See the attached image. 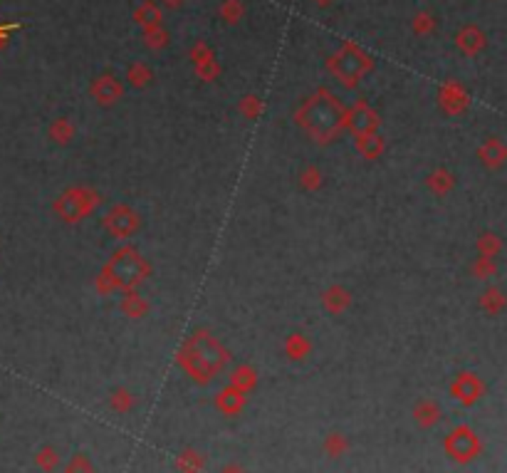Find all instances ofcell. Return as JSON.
<instances>
[{
	"instance_id": "6da1fadb",
	"label": "cell",
	"mask_w": 507,
	"mask_h": 473,
	"mask_svg": "<svg viewBox=\"0 0 507 473\" xmlns=\"http://www.w3.org/2000/svg\"><path fill=\"white\" fill-rule=\"evenodd\" d=\"M302 122H305L307 131H312L319 142H325V139H329V136L339 129V124H342V112H339V106L332 102V97L329 100H317L307 106Z\"/></svg>"
}]
</instances>
